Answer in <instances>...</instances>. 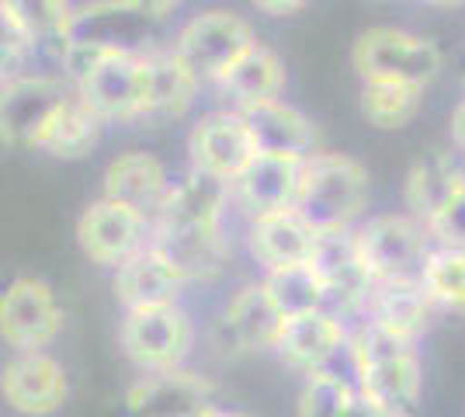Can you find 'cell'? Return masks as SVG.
Wrapping results in <instances>:
<instances>
[{"label": "cell", "mask_w": 465, "mask_h": 417, "mask_svg": "<svg viewBox=\"0 0 465 417\" xmlns=\"http://www.w3.org/2000/svg\"><path fill=\"white\" fill-rule=\"evenodd\" d=\"M438 313L441 310L434 306V299L427 296L420 278H392V282H375L371 285L361 320L386 327L389 334L410 341V344H420V338L430 331Z\"/></svg>", "instance_id": "obj_20"}, {"label": "cell", "mask_w": 465, "mask_h": 417, "mask_svg": "<svg viewBox=\"0 0 465 417\" xmlns=\"http://www.w3.org/2000/svg\"><path fill=\"white\" fill-rule=\"evenodd\" d=\"M77 243L91 264L115 272L118 264H125L133 254L153 243V219L101 195L80 213Z\"/></svg>", "instance_id": "obj_6"}, {"label": "cell", "mask_w": 465, "mask_h": 417, "mask_svg": "<svg viewBox=\"0 0 465 417\" xmlns=\"http://www.w3.org/2000/svg\"><path fill=\"white\" fill-rule=\"evenodd\" d=\"M358 251L375 282L392 278H420L424 261L434 247V237L413 213H386L371 216L354 230Z\"/></svg>", "instance_id": "obj_5"}, {"label": "cell", "mask_w": 465, "mask_h": 417, "mask_svg": "<svg viewBox=\"0 0 465 417\" xmlns=\"http://www.w3.org/2000/svg\"><path fill=\"white\" fill-rule=\"evenodd\" d=\"M74 91L77 87L63 74H21L15 80H4V98H0L4 143L35 150L42 129L53 122V115L70 101Z\"/></svg>", "instance_id": "obj_9"}, {"label": "cell", "mask_w": 465, "mask_h": 417, "mask_svg": "<svg viewBox=\"0 0 465 417\" xmlns=\"http://www.w3.org/2000/svg\"><path fill=\"white\" fill-rule=\"evenodd\" d=\"M4 28L28 42L32 49L63 45L66 21L74 15L70 0H0Z\"/></svg>", "instance_id": "obj_32"}, {"label": "cell", "mask_w": 465, "mask_h": 417, "mask_svg": "<svg viewBox=\"0 0 465 417\" xmlns=\"http://www.w3.org/2000/svg\"><path fill=\"white\" fill-rule=\"evenodd\" d=\"M202 417H251V414H243V411H232V407H223V403H213L209 411Z\"/></svg>", "instance_id": "obj_39"}, {"label": "cell", "mask_w": 465, "mask_h": 417, "mask_svg": "<svg viewBox=\"0 0 465 417\" xmlns=\"http://www.w3.org/2000/svg\"><path fill=\"white\" fill-rule=\"evenodd\" d=\"M348 372L358 390L396 417H410L424 393V362L417 344L361 320L348 341Z\"/></svg>", "instance_id": "obj_1"}, {"label": "cell", "mask_w": 465, "mask_h": 417, "mask_svg": "<svg viewBox=\"0 0 465 417\" xmlns=\"http://www.w3.org/2000/svg\"><path fill=\"white\" fill-rule=\"evenodd\" d=\"M215 84L232 98V108L247 104V101L282 98L285 94V63L278 60V53L268 49L264 42H253Z\"/></svg>", "instance_id": "obj_30"}, {"label": "cell", "mask_w": 465, "mask_h": 417, "mask_svg": "<svg viewBox=\"0 0 465 417\" xmlns=\"http://www.w3.org/2000/svg\"><path fill=\"white\" fill-rule=\"evenodd\" d=\"M261 282H264V289H268V296H272L282 317H302V313L330 306L327 285H323V278L310 261L272 268V272H264Z\"/></svg>", "instance_id": "obj_31"}, {"label": "cell", "mask_w": 465, "mask_h": 417, "mask_svg": "<svg viewBox=\"0 0 465 417\" xmlns=\"http://www.w3.org/2000/svg\"><path fill=\"white\" fill-rule=\"evenodd\" d=\"M253 42L251 21L232 11H202L177 32L174 53L198 80H219Z\"/></svg>", "instance_id": "obj_7"}, {"label": "cell", "mask_w": 465, "mask_h": 417, "mask_svg": "<svg viewBox=\"0 0 465 417\" xmlns=\"http://www.w3.org/2000/svg\"><path fill=\"white\" fill-rule=\"evenodd\" d=\"M351 66L365 80H389V84H413V87H430L445 70V53L434 39L413 35L403 28H365L354 49H351Z\"/></svg>", "instance_id": "obj_3"}, {"label": "cell", "mask_w": 465, "mask_h": 417, "mask_svg": "<svg viewBox=\"0 0 465 417\" xmlns=\"http://www.w3.org/2000/svg\"><path fill=\"white\" fill-rule=\"evenodd\" d=\"M261 15H272V18H285V15H299L310 0H251Z\"/></svg>", "instance_id": "obj_36"}, {"label": "cell", "mask_w": 465, "mask_h": 417, "mask_svg": "<svg viewBox=\"0 0 465 417\" xmlns=\"http://www.w3.org/2000/svg\"><path fill=\"white\" fill-rule=\"evenodd\" d=\"M420 282L441 313L465 317V247L434 243L424 261Z\"/></svg>", "instance_id": "obj_34"}, {"label": "cell", "mask_w": 465, "mask_h": 417, "mask_svg": "<svg viewBox=\"0 0 465 417\" xmlns=\"http://www.w3.org/2000/svg\"><path fill=\"white\" fill-rule=\"evenodd\" d=\"M434 243H445V247H465V188L448 202L438 216L427 223Z\"/></svg>", "instance_id": "obj_35"}, {"label": "cell", "mask_w": 465, "mask_h": 417, "mask_svg": "<svg viewBox=\"0 0 465 417\" xmlns=\"http://www.w3.org/2000/svg\"><path fill=\"white\" fill-rule=\"evenodd\" d=\"M0 393L15 414L49 417L70 397V376L49 352H18L0 372Z\"/></svg>", "instance_id": "obj_14"}, {"label": "cell", "mask_w": 465, "mask_h": 417, "mask_svg": "<svg viewBox=\"0 0 465 417\" xmlns=\"http://www.w3.org/2000/svg\"><path fill=\"white\" fill-rule=\"evenodd\" d=\"M146 115L143 122H171L188 115V108L194 104L198 84L192 70L184 66V60L174 49H146Z\"/></svg>", "instance_id": "obj_25"}, {"label": "cell", "mask_w": 465, "mask_h": 417, "mask_svg": "<svg viewBox=\"0 0 465 417\" xmlns=\"http://www.w3.org/2000/svg\"><path fill=\"white\" fill-rule=\"evenodd\" d=\"M118 348L139 372H174L194 348V323L181 303L129 310L118 327Z\"/></svg>", "instance_id": "obj_4"}, {"label": "cell", "mask_w": 465, "mask_h": 417, "mask_svg": "<svg viewBox=\"0 0 465 417\" xmlns=\"http://www.w3.org/2000/svg\"><path fill=\"white\" fill-rule=\"evenodd\" d=\"M136 4L146 11V15H153L156 21H163L171 11H174L177 4H181V0H136Z\"/></svg>", "instance_id": "obj_38"}, {"label": "cell", "mask_w": 465, "mask_h": 417, "mask_svg": "<svg viewBox=\"0 0 465 417\" xmlns=\"http://www.w3.org/2000/svg\"><path fill=\"white\" fill-rule=\"evenodd\" d=\"M462 188L465 171L455 164V157L441 154V150H430L410 167L407 184H403V205L427 226Z\"/></svg>", "instance_id": "obj_27"}, {"label": "cell", "mask_w": 465, "mask_h": 417, "mask_svg": "<svg viewBox=\"0 0 465 417\" xmlns=\"http://www.w3.org/2000/svg\"><path fill=\"white\" fill-rule=\"evenodd\" d=\"M153 25L156 18L136 0H94L74 7L63 42L94 45L104 53H146L153 42Z\"/></svg>", "instance_id": "obj_10"}, {"label": "cell", "mask_w": 465, "mask_h": 417, "mask_svg": "<svg viewBox=\"0 0 465 417\" xmlns=\"http://www.w3.org/2000/svg\"><path fill=\"white\" fill-rule=\"evenodd\" d=\"M312 247H316V230L302 219L299 209H278L251 219L247 226V251L264 272L310 261Z\"/></svg>", "instance_id": "obj_24"}, {"label": "cell", "mask_w": 465, "mask_h": 417, "mask_svg": "<svg viewBox=\"0 0 465 417\" xmlns=\"http://www.w3.org/2000/svg\"><path fill=\"white\" fill-rule=\"evenodd\" d=\"M427 4H434V7H462L465 0H427Z\"/></svg>", "instance_id": "obj_40"}, {"label": "cell", "mask_w": 465, "mask_h": 417, "mask_svg": "<svg viewBox=\"0 0 465 417\" xmlns=\"http://www.w3.org/2000/svg\"><path fill=\"white\" fill-rule=\"evenodd\" d=\"M236 112L243 115L251 129L257 150L264 154H285V157H312L320 150V133L295 104L282 98L247 101L236 104Z\"/></svg>", "instance_id": "obj_22"}, {"label": "cell", "mask_w": 465, "mask_h": 417, "mask_svg": "<svg viewBox=\"0 0 465 417\" xmlns=\"http://www.w3.org/2000/svg\"><path fill=\"white\" fill-rule=\"evenodd\" d=\"M104 199H115L122 205H129V209H136L143 216L156 219L160 216V209H163V202L171 195V174H167V167L153 157V154H146V150H129V154H118L108 167H104Z\"/></svg>", "instance_id": "obj_23"}, {"label": "cell", "mask_w": 465, "mask_h": 417, "mask_svg": "<svg viewBox=\"0 0 465 417\" xmlns=\"http://www.w3.org/2000/svg\"><path fill=\"white\" fill-rule=\"evenodd\" d=\"M153 247H160L167 258L181 268V275L192 282H213L230 264V237L226 230H156Z\"/></svg>", "instance_id": "obj_26"}, {"label": "cell", "mask_w": 465, "mask_h": 417, "mask_svg": "<svg viewBox=\"0 0 465 417\" xmlns=\"http://www.w3.org/2000/svg\"><path fill=\"white\" fill-rule=\"evenodd\" d=\"M295 209L316 233L354 230V223L369 209V171L348 154L316 150L302 164Z\"/></svg>", "instance_id": "obj_2"}, {"label": "cell", "mask_w": 465, "mask_h": 417, "mask_svg": "<svg viewBox=\"0 0 465 417\" xmlns=\"http://www.w3.org/2000/svg\"><path fill=\"white\" fill-rule=\"evenodd\" d=\"M344 320L348 317H341L330 306L302 313V317H285L278 341H274V355L282 365H289L302 376L320 372V369H333V362L344 358L351 341Z\"/></svg>", "instance_id": "obj_12"}, {"label": "cell", "mask_w": 465, "mask_h": 417, "mask_svg": "<svg viewBox=\"0 0 465 417\" xmlns=\"http://www.w3.org/2000/svg\"><path fill=\"white\" fill-rule=\"evenodd\" d=\"M230 202L232 181L192 164L171 184V195L163 202L160 216L153 219V226L156 230H226L223 219H226Z\"/></svg>", "instance_id": "obj_16"}, {"label": "cell", "mask_w": 465, "mask_h": 417, "mask_svg": "<svg viewBox=\"0 0 465 417\" xmlns=\"http://www.w3.org/2000/svg\"><path fill=\"white\" fill-rule=\"evenodd\" d=\"M282 323H285V317L278 313L264 282H247L232 293L223 317L215 323V344L223 348V355L274 352Z\"/></svg>", "instance_id": "obj_15"}, {"label": "cell", "mask_w": 465, "mask_h": 417, "mask_svg": "<svg viewBox=\"0 0 465 417\" xmlns=\"http://www.w3.org/2000/svg\"><path fill=\"white\" fill-rule=\"evenodd\" d=\"M310 264L320 272L323 285H327L330 310H337L341 317H354V313L361 317L375 278L369 275V268L361 261L354 230H323V233H316Z\"/></svg>", "instance_id": "obj_13"}, {"label": "cell", "mask_w": 465, "mask_h": 417, "mask_svg": "<svg viewBox=\"0 0 465 417\" xmlns=\"http://www.w3.org/2000/svg\"><path fill=\"white\" fill-rule=\"evenodd\" d=\"M295 417H396L382 411L379 403H371L354 376H344L341 369H320L310 372L302 390H299V403H295Z\"/></svg>", "instance_id": "obj_28"}, {"label": "cell", "mask_w": 465, "mask_h": 417, "mask_svg": "<svg viewBox=\"0 0 465 417\" xmlns=\"http://www.w3.org/2000/svg\"><path fill=\"white\" fill-rule=\"evenodd\" d=\"M302 157H285V154H257L247 164V171L232 181V205L243 209L251 219L278 213V209H295L299 184H302Z\"/></svg>", "instance_id": "obj_19"}, {"label": "cell", "mask_w": 465, "mask_h": 417, "mask_svg": "<svg viewBox=\"0 0 465 417\" xmlns=\"http://www.w3.org/2000/svg\"><path fill=\"white\" fill-rule=\"evenodd\" d=\"M257 154L261 150H257L251 129H247V122L236 108L202 115L188 133V157H192L194 167L213 171L226 181L240 178Z\"/></svg>", "instance_id": "obj_17"}, {"label": "cell", "mask_w": 465, "mask_h": 417, "mask_svg": "<svg viewBox=\"0 0 465 417\" xmlns=\"http://www.w3.org/2000/svg\"><path fill=\"white\" fill-rule=\"evenodd\" d=\"M420 104H424V87L389 84V80H365L361 84V98H358L361 119L375 125V129H382V133L410 125L417 119Z\"/></svg>", "instance_id": "obj_33"}, {"label": "cell", "mask_w": 465, "mask_h": 417, "mask_svg": "<svg viewBox=\"0 0 465 417\" xmlns=\"http://www.w3.org/2000/svg\"><path fill=\"white\" fill-rule=\"evenodd\" d=\"M448 129H451V146L465 154V98L451 108V119H448Z\"/></svg>", "instance_id": "obj_37"}, {"label": "cell", "mask_w": 465, "mask_h": 417, "mask_svg": "<svg viewBox=\"0 0 465 417\" xmlns=\"http://www.w3.org/2000/svg\"><path fill=\"white\" fill-rule=\"evenodd\" d=\"M101 129H104V119L80 98V91H74L70 101L53 115V122L42 129L35 150L56 160H80L94 154V146L101 143Z\"/></svg>", "instance_id": "obj_29"}, {"label": "cell", "mask_w": 465, "mask_h": 417, "mask_svg": "<svg viewBox=\"0 0 465 417\" xmlns=\"http://www.w3.org/2000/svg\"><path fill=\"white\" fill-rule=\"evenodd\" d=\"M66 327V310L42 278H15L0 296V338L15 352H45Z\"/></svg>", "instance_id": "obj_8"}, {"label": "cell", "mask_w": 465, "mask_h": 417, "mask_svg": "<svg viewBox=\"0 0 465 417\" xmlns=\"http://www.w3.org/2000/svg\"><path fill=\"white\" fill-rule=\"evenodd\" d=\"M184 285L188 278L181 275V268L153 243L133 254L125 264H118L112 278V293L125 313L146 306H171L181 299Z\"/></svg>", "instance_id": "obj_21"}, {"label": "cell", "mask_w": 465, "mask_h": 417, "mask_svg": "<svg viewBox=\"0 0 465 417\" xmlns=\"http://www.w3.org/2000/svg\"><path fill=\"white\" fill-rule=\"evenodd\" d=\"M146 53H108L77 91L104 122H139L146 115Z\"/></svg>", "instance_id": "obj_11"}, {"label": "cell", "mask_w": 465, "mask_h": 417, "mask_svg": "<svg viewBox=\"0 0 465 417\" xmlns=\"http://www.w3.org/2000/svg\"><path fill=\"white\" fill-rule=\"evenodd\" d=\"M213 403L215 382L202 372H146L125 397V417H202Z\"/></svg>", "instance_id": "obj_18"}]
</instances>
